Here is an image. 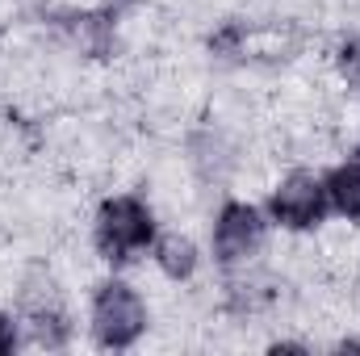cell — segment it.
I'll use <instances>...</instances> for the list:
<instances>
[{
    "mask_svg": "<svg viewBox=\"0 0 360 356\" xmlns=\"http://www.w3.org/2000/svg\"><path fill=\"white\" fill-rule=\"evenodd\" d=\"M239 42H243V25H222L218 34H210V51L214 55H222V59H231V55H239Z\"/></svg>",
    "mask_w": 360,
    "mask_h": 356,
    "instance_id": "cell-9",
    "label": "cell"
},
{
    "mask_svg": "<svg viewBox=\"0 0 360 356\" xmlns=\"http://www.w3.org/2000/svg\"><path fill=\"white\" fill-rule=\"evenodd\" d=\"M21 323L30 327V340L38 348H63L72 340V319L63 310V298L51 276H30L21 289Z\"/></svg>",
    "mask_w": 360,
    "mask_h": 356,
    "instance_id": "cell-4",
    "label": "cell"
},
{
    "mask_svg": "<svg viewBox=\"0 0 360 356\" xmlns=\"http://www.w3.org/2000/svg\"><path fill=\"white\" fill-rule=\"evenodd\" d=\"M155 248V214L143 197L117 193L96 210V252L109 265H130L139 252Z\"/></svg>",
    "mask_w": 360,
    "mask_h": 356,
    "instance_id": "cell-1",
    "label": "cell"
},
{
    "mask_svg": "<svg viewBox=\"0 0 360 356\" xmlns=\"http://www.w3.org/2000/svg\"><path fill=\"white\" fill-rule=\"evenodd\" d=\"M269 352H310L306 344H272Z\"/></svg>",
    "mask_w": 360,
    "mask_h": 356,
    "instance_id": "cell-12",
    "label": "cell"
},
{
    "mask_svg": "<svg viewBox=\"0 0 360 356\" xmlns=\"http://www.w3.org/2000/svg\"><path fill=\"white\" fill-rule=\"evenodd\" d=\"M101 4H105V8H109V13H122V8H130V4H134V0H101Z\"/></svg>",
    "mask_w": 360,
    "mask_h": 356,
    "instance_id": "cell-13",
    "label": "cell"
},
{
    "mask_svg": "<svg viewBox=\"0 0 360 356\" xmlns=\"http://www.w3.org/2000/svg\"><path fill=\"white\" fill-rule=\"evenodd\" d=\"M264 243V218L248 201H226L214 222V256L218 265H248Z\"/></svg>",
    "mask_w": 360,
    "mask_h": 356,
    "instance_id": "cell-5",
    "label": "cell"
},
{
    "mask_svg": "<svg viewBox=\"0 0 360 356\" xmlns=\"http://www.w3.org/2000/svg\"><path fill=\"white\" fill-rule=\"evenodd\" d=\"M63 30L80 46V55H89V59H109L113 46H117V30H113V13L109 8L105 13H68Z\"/></svg>",
    "mask_w": 360,
    "mask_h": 356,
    "instance_id": "cell-6",
    "label": "cell"
},
{
    "mask_svg": "<svg viewBox=\"0 0 360 356\" xmlns=\"http://www.w3.org/2000/svg\"><path fill=\"white\" fill-rule=\"evenodd\" d=\"M147 302L139 298V289H130L126 281L109 276L96 285L92 293V340L109 352L134 348L147 331Z\"/></svg>",
    "mask_w": 360,
    "mask_h": 356,
    "instance_id": "cell-2",
    "label": "cell"
},
{
    "mask_svg": "<svg viewBox=\"0 0 360 356\" xmlns=\"http://www.w3.org/2000/svg\"><path fill=\"white\" fill-rule=\"evenodd\" d=\"M13 348H17V323L0 310V356H8Z\"/></svg>",
    "mask_w": 360,
    "mask_h": 356,
    "instance_id": "cell-11",
    "label": "cell"
},
{
    "mask_svg": "<svg viewBox=\"0 0 360 356\" xmlns=\"http://www.w3.org/2000/svg\"><path fill=\"white\" fill-rule=\"evenodd\" d=\"M327 210H331L327 184H323V177H314V172H289L269 197L272 222L285 227V231H310V227L323 222Z\"/></svg>",
    "mask_w": 360,
    "mask_h": 356,
    "instance_id": "cell-3",
    "label": "cell"
},
{
    "mask_svg": "<svg viewBox=\"0 0 360 356\" xmlns=\"http://www.w3.org/2000/svg\"><path fill=\"white\" fill-rule=\"evenodd\" d=\"M155 265L172 281H188L197 272V243L188 235H164V239H155Z\"/></svg>",
    "mask_w": 360,
    "mask_h": 356,
    "instance_id": "cell-8",
    "label": "cell"
},
{
    "mask_svg": "<svg viewBox=\"0 0 360 356\" xmlns=\"http://www.w3.org/2000/svg\"><path fill=\"white\" fill-rule=\"evenodd\" d=\"M323 184H327L331 210L344 214V218H352V222H360V151H352L344 164H335L323 177Z\"/></svg>",
    "mask_w": 360,
    "mask_h": 356,
    "instance_id": "cell-7",
    "label": "cell"
},
{
    "mask_svg": "<svg viewBox=\"0 0 360 356\" xmlns=\"http://www.w3.org/2000/svg\"><path fill=\"white\" fill-rule=\"evenodd\" d=\"M340 352H360V344H356V340H344V344H340Z\"/></svg>",
    "mask_w": 360,
    "mask_h": 356,
    "instance_id": "cell-14",
    "label": "cell"
},
{
    "mask_svg": "<svg viewBox=\"0 0 360 356\" xmlns=\"http://www.w3.org/2000/svg\"><path fill=\"white\" fill-rule=\"evenodd\" d=\"M340 72H344V80H348V84H356V89H360V34H356V38H348V42L340 46Z\"/></svg>",
    "mask_w": 360,
    "mask_h": 356,
    "instance_id": "cell-10",
    "label": "cell"
}]
</instances>
